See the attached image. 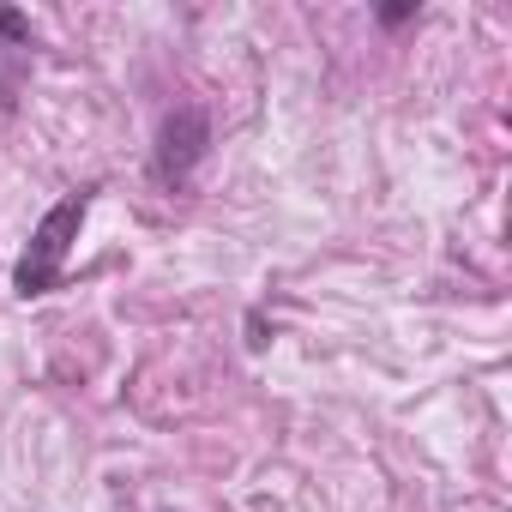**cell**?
Returning <instances> with one entry per match:
<instances>
[{
	"label": "cell",
	"mask_w": 512,
	"mask_h": 512,
	"mask_svg": "<svg viewBox=\"0 0 512 512\" xmlns=\"http://www.w3.org/2000/svg\"><path fill=\"white\" fill-rule=\"evenodd\" d=\"M85 211H91V193H67V199L37 223L31 247H25V260H19V272H13V290H19V296H43V290H55V284H61L67 247L79 241Z\"/></svg>",
	"instance_id": "6da1fadb"
},
{
	"label": "cell",
	"mask_w": 512,
	"mask_h": 512,
	"mask_svg": "<svg viewBox=\"0 0 512 512\" xmlns=\"http://www.w3.org/2000/svg\"><path fill=\"white\" fill-rule=\"evenodd\" d=\"M205 145H211V121H205V109H193V103L169 109V115H163V127H157V157H151L157 181L181 193V187L193 181V169H199Z\"/></svg>",
	"instance_id": "7a4b0ae2"
},
{
	"label": "cell",
	"mask_w": 512,
	"mask_h": 512,
	"mask_svg": "<svg viewBox=\"0 0 512 512\" xmlns=\"http://www.w3.org/2000/svg\"><path fill=\"white\" fill-rule=\"evenodd\" d=\"M410 19H416V7H386L380 13V25H410Z\"/></svg>",
	"instance_id": "3957f363"
}]
</instances>
